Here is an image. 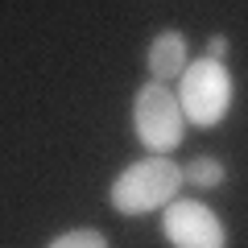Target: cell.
Wrapping results in <instances>:
<instances>
[{
	"mask_svg": "<svg viewBox=\"0 0 248 248\" xmlns=\"http://www.w3.org/2000/svg\"><path fill=\"white\" fill-rule=\"evenodd\" d=\"M182 166L174 157H141L133 166H124L108 186V203L124 219H141V215H157L182 195Z\"/></svg>",
	"mask_w": 248,
	"mask_h": 248,
	"instance_id": "6da1fadb",
	"label": "cell"
},
{
	"mask_svg": "<svg viewBox=\"0 0 248 248\" xmlns=\"http://www.w3.org/2000/svg\"><path fill=\"white\" fill-rule=\"evenodd\" d=\"M178 104H182L186 124L195 128H215L228 120L232 104H236V79H232L223 58H190V66L178 79Z\"/></svg>",
	"mask_w": 248,
	"mask_h": 248,
	"instance_id": "7a4b0ae2",
	"label": "cell"
},
{
	"mask_svg": "<svg viewBox=\"0 0 248 248\" xmlns=\"http://www.w3.org/2000/svg\"><path fill=\"white\" fill-rule=\"evenodd\" d=\"M133 133L141 141L145 153L153 157H170V153L182 145L186 137V116H182V104L178 95L170 91V83H141L133 95Z\"/></svg>",
	"mask_w": 248,
	"mask_h": 248,
	"instance_id": "3957f363",
	"label": "cell"
},
{
	"mask_svg": "<svg viewBox=\"0 0 248 248\" xmlns=\"http://www.w3.org/2000/svg\"><path fill=\"white\" fill-rule=\"evenodd\" d=\"M161 236L170 248H228V223L203 199H182L161 211Z\"/></svg>",
	"mask_w": 248,
	"mask_h": 248,
	"instance_id": "277c9868",
	"label": "cell"
},
{
	"mask_svg": "<svg viewBox=\"0 0 248 248\" xmlns=\"http://www.w3.org/2000/svg\"><path fill=\"white\" fill-rule=\"evenodd\" d=\"M145 66H149V79L157 83H178L182 71L190 66V46H186L182 29H166L149 42V54H145Z\"/></svg>",
	"mask_w": 248,
	"mask_h": 248,
	"instance_id": "5b68a950",
	"label": "cell"
},
{
	"mask_svg": "<svg viewBox=\"0 0 248 248\" xmlns=\"http://www.w3.org/2000/svg\"><path fill=\"white\" fill-rule=\"evenodd\" d=\"M182 178L190 182V190H219L228 182V166L211 153H203V157H190V166H182Z\"/></svg>",
	"mask_w": 248,
	"mask_h": 248,
	"instance_id": "8992f818",
	"label": "cell"
},
{
	"mask_svg": "<svg viewBox=\"0 0 248 248\" xmlns=\"http://www.w3.org/2000/svg\"><path fill=\"white\" fill-rule=\"evenodd\" d=\"M46 248H112V244L99 228H71V232H58Z\"/></svg>",
	"mask_w": 248,
	"mask_h": 248,
	"instance_id": "52a82bcc",
	"label": "cell"
},
{
	"mask_svg": "<svg viewBox=\"0 0 248 248\" xmlns=\"http://www.w3.org/2000/svg\"><path fill=\"white\" fill-rule=\"evenodd\" d=\"M228 50H232V42H228V37H219V33H215L211 42H207V58H223Z\"/></svg>",
	"mask_w": 248,
	"mask_h": 248,
	"instance_id": "ba28073f",
	"label": "cell"
}]
</instances>
